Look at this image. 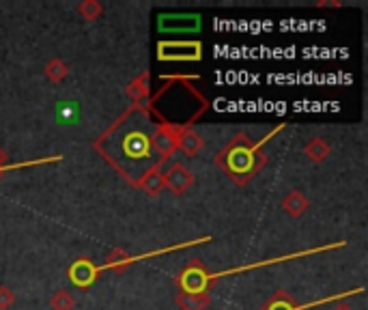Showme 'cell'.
Segmentation results:
<instances>
[{"label": "cell", "instance_id": "obj_1", "mask_svg": "<svg viewBox=\"0 0 368 310\" xmlns=\"http://www.w3.org/2000/svg\"><path fill=\"white\" fill-rule=\"evenodd\" d=\"M280 130H282V125L276 128V130H272V134L265 136V138L259 140V143H252L250 136H245V134L235 136V138L215 155V164H218L235 183H239V185L248 183V181H250L252 177H257V172L267 164V155L261 151V147H263L272 136H276Z\"/></svg>", "mask_w": 368, "mask_h": 310}, {"label": "cell", "instance_id": "obj_2", "mask_svg": "<svg viewBox=\"0 0 368 310\" xmlns=\"http://www.w3.org/2000/svg\"><path fill=\"white\" fill-rule=\"evenodd\" d=\"M183 128L185 125H177V123L162 121L155 128V132L151 134V149L158 155V162L160 164H164L166 160H170L177 153V143H179V136H181Z\"/></svg>", "mask_w": 368, "mask_h": 310}, {"label": "cell", "instance_id": "obj_3", "mask_svg": "<svg viewBox=\"0 0 368 310\" xmlns=\"http://www.w3.org/2000/svg\"><path fill=\"white\" fill-rule=\"evenodd\" d=\"M211 272L200 261H190L177 276V286L185 293H207L211 284Z\"/></svg>", "mask_w": 368, "mask_h": 310}, {"label": "cell", "instance_id": "obj_4", "mask_svg": "<svg viewBox=\"0 0 368 310\" xmlns=\"http://www.w3.org/2000/svg\"><path fill=\"white\" fill-rule=\"evenodd\" d=\"M160 61H200L203 46L200 41H160L158 46Z\"/></svg>", "mask_w": 368, "mask_h": 310}, {"label": "cell", "instance_id": "obj_5", "mask_svg": "<svg viewBox=\"0 0 368 310\" xmlns=\"http://www.w3.org/2000/svg\"><path fill=\"white\" fill-rule=\"evenodd\" d=\"M194 183V175L190 172V168L181 162H173L168 166V170L164 172V187L170 190L175 196L185 194Z\"/></svg>", "mask_w": 368, "mask_h": 310}, {"label": "cell", "instance_id": "obj_6", "mask_svg": "<svg viewBox=\"0 0 368 310\" xmlns=\"http://www.w3.org/2000/svg\"><path fill=\"white\" fill-rule=\"evenodd\" d=\"M138 190H143L145 194H149V196H160L162 194V190H166L164 187V172H162V164L160 162H155L153 166H149L143 175H140V179H136V183H134Z\"/></svg>", "mask_w": 368, "mask_h": 310}, {"label": "cell", "instance_id": "obj_7", "mask_svg": "<svg viewBox=\"0 0 368 310\" xmlns=\"http://www.w3.org/2000/svg\"><path fill=\"white\" fill-rule=\"evenodd\" d=\"M67 276H69V282L71 284H76L80 289H86V286H91L97 280L99 272H97V265H93L88 259H80V261H76L69 267Z\"/></svg>", "mask_w": 368, "mask_h": 310}, {"label": "cell", "instance_id": "obj_8", "mask_svg": "<svg viewBox=\"0 0 368 310\" xmlns=\"http://www.w3.org/2000/svg\"><path fill=\"white\" fill-rule=\"evenodd\" d=\"M203 147H205V138L196 130H192L190 125H185L183 132H181V136H179L177 151H181L185 157H194V155H198L203 151Z\"/></svg>", "mask_w": 368, "mask_h": 310}, {"label": "cell", "instance_id": "obj_9", "mask_svg": "<svg viewBox=\"0 0 368 310\" xmlns=\"http://www.w3.org/2000/svg\"><path fill=\"white\" fill-rule=\"evenodd\" d=\"M280 207H282V210H285L291 218H300V216L306 214V210L310 207V202H308V198H306L304 192H300V190H289L287 196L280 200Z\"/></svg>", "mask_w": 368, "mask_h": 310}, {"label": "cell", "instance_id": "obj_10", "mask_svg": "<svg viewBox=\"0 0 368 310\" xmlns=\"http://www.w3.org/2000/svg\"><path fill=\"white\" fill-rule=\"evenodd\" d=\"M175 304L179 306V310H207L211 304V295L207 293H185L179 291L175 295Z\"/></svg>", "mask_w": 368, "mask_h": 310}, {"label": "cell", "instance_id": "obj_11", "mask_svg": "<svg viewBox=\"0 0 368 310\" xmlns=\"http://www.w3.org/2000/svg\"><path fill=\"white\" fill-rule=\"evenodd\" d=\"M198 16H164L160 18V29L164 31H194L198 29Z\"/></svg>", "mask_w": 368, "mask_h": 310}, {"label": "cell", "instance_id": "obj_12", "mask_svg": "<svg viewBox=\"0 0 368 310\" xmlns=\"http://www.w3.org/2000/svg\"><path fill=\"white\" fill-rule=\"evenodd\" d=\"M304 153L308 155V160L310 162H315V164H321V162H325L327 160V155H329V145L323 140V138H310L306 145H304Z\"/></svg>", "mask_w": 368, "mask_h": 310}, {"label": "cell", "instance_id": "obj_13", "mask_svg": "<svg viewBox=\"0 0 368 310\" xmlns=\"http://www.w3.org/2000/svg\"><path fill=\"white\" fill-rule=\"evenodd\" d=\"M261 310H302V306L291 297V293L278 291L274 297H270V301Z\"/></svg>", "mask_w": 368, "mask_h": 310}, {"label": "cell", "instance_id": "obj_14", "mask_svg": "<svg viewBox=\"0 0 368 310\" xmlns=\"http://www.w3.org/2000/svg\"><path fill=\"white\" fill-rule=\"evenodd\" d=\"M128 95L134 99V106H140V101L147 99V95H149V76L140 73L136 80H132L128 84Z\"/></svg>", "mask_w": 368, "mask_h": 310}, {"label": "cell", "instance_id": "obj_15", "mask_svg": "<svg viewBox=\"0 0 368 310\" xmlns=\"http://www.w3.org/2000/svg\"><path fill=\"white\" fill-rule=\"evenodd\" d=\"M44 73H46V78H48L50 82L61 84V82L69 76V67H67V63H65V61H61V58H52V61H48V63H46Z\"/></svg>", "mask_w": 368, "mask_h": 310}, {"label": "cell", "instance_id": "obj_16", "mask_svg": "<svg viewBox=\"0 0 368 310\" xmlns=\"http://www.w3.org/2000/svg\"><path fill=\"white\" fill-rule=\"evenodd\" d=\"M73 306H76V297L67 289H58L50 297V308L52 310H73Z\"/></svg>", "mask_w": 368, "mask_h": 310}, {"label": "cell", "instance_id": "obj_17", "mask_svg": "<svg viewBox=\"0 0 368 310\" xmlns=\"http://www.w3.org/2000/svg\"><path fill=\"white\" fill-rule=\"evenodd\" d=\"M76 11H78L84 20L93 22V20H97V18L103 14V5L97 3V0H84V3H80V5L76 7Z\"/></svg>", "mask_w": 368, "mask_h": 310}, {"label": "cell", "instance_id": "obj_18", "mask_svg": "<svg viewBox=\"0 0 368 310\" xmlns=\"http://www.w3.org/2000/svg\"><path fill=\"white\" fill-rule=\"evenodd\" d=\"M14 304H16V293L9 286L0 284V310H9Z\"/></svg>", "mask_w": 368, "mask_h": 310}, {"label": "cell", "instance_id": "obj_19", "mask_svg": "<svg viewBox=\"0 0 368 310\" xmlns=\"http://www.w3.org/2000/svg\"><path fill=\"white\" fill-rule=\"evenodd\" d=\"M315 7H319V9H338V7H342V3H338V0H317V5Z\"/></svg>", "mask_w": 368, "mask_h": 310}, {"label": "cell", "instance_id": "obj_20", "mask_svg": "<svg viewBox=\"0 0 368 310\" xmlns=\"http://www.w3.org/2000/svg\"><path fill=\"white\" fill-rule=\"evenodd\" d=\"M332 310H353V308H351V304L347 299H336V304H334Z\"/></svg>", "mask_w": 368, "mask_h": 310}]
</instances>
